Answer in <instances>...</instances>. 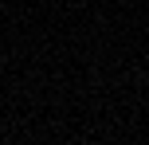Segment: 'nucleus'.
<instances>
[]
</instances>
